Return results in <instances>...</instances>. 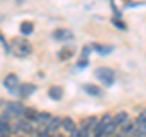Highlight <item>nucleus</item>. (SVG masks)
I'll use <instances>...</instances> for the list:
<instances>
[{
	"mask_svg": "<svg viewBox=\"0 0 146 137\" xmlns=\"http://www.w3.org/2000/svg\"><path fill=\"white\" fill-rule=\"evenodd\" d=\"M49 137H65L62 134H54L52 136H49Z\"/></svg>",
	"mask_w": 146,
	"mask_h": 137,
	"instance_id": "nucleus-30",
	"label": "nucleus"
},
{
	"mask_svg": "<svg viewBox=\"0 0 146 137\" xmlns=\"http://www.w3.org/2000/svg\"><path fill=\"white\" fill-rule=\"evenodd\" d=\"M128 118H129V115H128V113L125 111L118 112L115 117H112V123L116 126H122L128 121Z\"/></svg>",
	"mask_w": 146,
	"mask_h": 137,
	"instance_id": "nucleus-10",
	"label": "nucleus"
},
{
	"mask_svg": "<svg viewBox=\"0 0 146 137\" xmlns=\"http://www.w3.org/2000/svg\"><path fill=\"white\" fill-rule=\"evenodd\" d=\"M48 95L54 101H60L63 96V89L61 86H51L48 91Z\"/></svg>",
	"mask_w": 146,
	"mask_h": 137,
	"instance_id": "nucleus-11",
	"label": "nucleus"
},
{
	"mask_svg": "<svg viewBox=\"0 0 146 137\" xmlns=\"http://www.w3.org/2000/svg\"><path fill=\"white\" fill-rule=\"evenodd\" d=\"M110 5H111V9H112V11L113 13H115V17L116 18H122V12L118 10V7L116 6V3H115V0H110Z\"/></svg>",
	"mask_w": 146,
	"mask_h": 137,
	"instance_id": "nucleus-24",
	"label": "nucleus"
},
{
	"mask_svg": "<svg viewBox=\"0 0 146 137\" xmlns=\"http://www.w3.org/2000/svg\"><path fill=\"white\" fill-rule=\"evenodd\" d=\"M141 5H146V3L145 1H139V3H134V1H128L125 5H124V7L125 9H128V7H138V6H141Z\"/></svg>",
	"mask_w": 146,
	"mask_h": 137,
	"instance_id": "nucleus-26",
	"label": "nucleus"
},
{
	"mask_svg": "<svg viewBox=\"0 0 146 137\" xmlns=\"http://www.w3.org/2000/svg\"><path fill=\"white\" fill-rule=\"evenodd\" d=\"M116 129H117V126L113 124V123H110V124H107L106 126L104 127V136H112V135H115Z\"/></svg>",
	"mask_w": 146,
	"mask_h": 137,
	"instance_id": "nucleus-21",
	"label": "nucleus"
},
{
	"mask_svg": "<svg viewBox=\"0 0 146 137\" xmlns=\"http://www.w3.org/2000/svg\"><path fill=\"white\" fill-rule=\"evenodd\" d=\"M17 129L20 130V131H22L25 135H32L34 132V127H33V125L31 124V121H28V120H21L20 123L17 124Z\"/></svg>",
	"mask_w": 146,
	"mask_h": 137,
	"instance_id": "nucleus-12",
	"label": "nucleus"
},
{
	"mask_svg": "<svg viewBox=\"0 0 146 137\" xmlns=\"http://www.w3.org/2000/svg\"><path fill=\"white\" fill-rule=\"evenodd\" d=\"M110 137H124L122 134H119V135H112V136H110Z\"/></svg>",
	"mask_w": 146,
	"mask_h": 137,
	"instance_id": "nucleus-31",
	"label": "nucleus"
},
{
	"mask_svg": "<svg viewBox=\"0 0 146 137\" xmlns=\"http://www.w3.org/2000/svg\"><path fill=\"white\" fill-rule=\"evenodd\" d=\"M25 111V106L22 104L21 102H17V101H11L6 104V108H5V112H4V117L5 120L7 121L9 119L11 118H18V117H22Z\"/></svg>",
	"mask_w": 146,
	"mask_h": 137,
	"instance_id": "nucleus-3",
	"label": "nucleus"
},
{
	"mask_svg": "<svg viewBox=\"0 0 146 137\" xmlns=\"http://www.w3.org/2000/svg\"><path fill=\"white\" fill-rule=\"evenodd\" d=\"M135 130V123H125L124 125H122V135L123 136H131L134 134Z\"/></svg>",
	"mask_w": 146,
	"mask_h": 137,
	"instance_id": "nucleus-18",
	"label": "nucleus"
},
{
	"mask_svg": "<svg viewBox=\"0 0 146 137\" xmlns=\"http://www.w3.org/2000/svg\"><path fill=\"white\" fill-rule=\"evenodd\" d=\"M36 90V86L34 84H31V83H25L20 86V89H18V94L20 96H22L23 98H27L32 96Z\"/></svg>",
	"mask_w": 146,
	"mask_h": 137,
	"instance_id": "nucleus-8",
	"label": "nucleus"
},
{
	"mask_svg": "<svg viewBox=\"0 0 146 137\" xmlns=\"http://www.w3.org/2000/svg\"><path fill=\"white\" fill-rule=\"evenodd\" d=\"M91 50L95 51L96 53L101 55V56H107V55L112 53L113 50H115V46L112 45H106V44H98V43H94L91 44Z\"/></svg>",
	"mask_w": 146,
	"mask_h": 137,
	"instance_id": "nucleus-6",
	"label": "nucleus"
},
{
	"mask_svg": "<svg viewBox=\"0 0 146 137\" xmlns=\"http://www.w3.org/2000/svg\"><path fill=\"white\" fill-rule=\"evenodd\" d=\"M82 89H83V91H84L86 95L93 96V97H100V96H102V95H104L102 89L100 88V86L95 85V84H90V83L83 84Z\"/></svg>",
	"mask_w": 146,
	"mask_h": 137,
	"instance_id": "nucleus-7",
	"label": "nucleus"
},
{
	"mask_svg": "<svg viewBox=\"0 0 146 137\" xmlns=\"http://www.w3.org/2000/svg\"><path fill=\"white\" fill-rule=\"evenodd\" d=\"M11 131V126L6 120H0V135H6Z\"/></svg>",
	"mask_w": 146,
	"mask_h": 137,
	"instance_id": "nucleus-22",
	"label": "nucleus"
},
{
	"mask_svg": "<svg viewBox=\"0 0 146 137\" xmlns=\"http://www.w3.org/2000/svg\"><path fill=\"white\" fill-rule=\"evenodd\" d=\"M34 137H36V136H35V135H34Z\"/></svg>",
	"mask_w": 146,
	"mask_h": 137,
	"instance_id": "nucleus-33",
	"label": "nucleus"
},
{
	"mask_svg": "<svg viewBox=\"0 0 146 137\" xmlns=\"http://www.w3.org/2000/svg\"><path fill=\"white\" fill-rule=\"evenodd\" d=\"M52 36H54L55 40H57V41H63V43L71 41V40L74 39V34L72 33V30L67 29V28H58L56 30H54Z\"/></svg>",
	"mask_w": 146,
	"mask_h": 137,
	"instance_id": "nucleus-5",
	"label": "nucleus"
},
{
	"mask_svg": "<svg viewBox=\"0 0 146 137\" xmlns=\"http://www.w3.org/2000/svg\"><path fill=\"white\" fill-rule=\"evenodd\" d=\"M34 134H35L36 137H49V136H50V131H49V129H48L46 125L40 124V125L34 130Z\"/></svg>",
	"mask_w": 146,
	"mask_h": 137,
	"instance_id": "nucleus-17",
	"label": "nucleus"
},
{
	"mask_svg": "<svg viewBox=\"0 0 146 137\" xmlns=\"http://www.w3.org/2000/svg\"><path fill=\"white\" fill-rule=\"evenodd\" d=\"M95 78L101 83L104 86L110 88L115 84V72L108 67H99L94 72Z\"/></svg>",
	"mask_w": 146,
	"mask_h": 137,
	"instance_id": "nucleus-2",
	"label": "nucleus"
},
{
	"mask_svg": "<svg viewBox=\"0 0 146 137\" xmlns=\"http://www.w3.org/2000/svg\"><path fill=\"white\" fill-rule=\"evenodd\" d=\"M18 81H20L18 80V76L16 74H13V73H10V74H7L5 76L3 84L11 95H16V94H18V89H20Z\"/></svg>",
	"mask_w": 146,
	"mask_h": 137,
	"instance_id": "nucleus-4",
	"label": "nucleus"
},
{
	"mask_svg": "<svg viewBox=\"0 0 146 137\" xmlns=\"http://www.w3.org/2000/svg\"><path fill=\"white\" fill-rule=\"evenodd\" d=\"M91 51H93V50H91V47H90V46H84V47H83V50H82V56H80V57H85V58H88V57H89V55L91 53Z\"/></svg>",
	"mask_w": 146,
	"mask_h": 137,
	"instance_id": "nucleus-27",
	"label": "nucleus"
},
{
	"mask_svg": "<svg viewBox=\"0 0 146 137\" xmlns=\"http://www.w3.org/2000/svg\"><path fill=\"white\" fill-rule=\"evenodd\" d=\"M61 127L65 131H67V132H73L76 129H77V125H76V123L73 121V119H71L70 117H65L62 119V123H61Z\"/></svg>",
	"mask_w": 146,
	"mask_h": 137,
	"instance_id": "nucleus-14",
	"label": "nucleus"
},
{
	"mask_svg": "<svg viewBox=\"0 0 146 137\" xmlns=\"http://www.w3.org/2000/svg\"><path fill=\"white\" fill-rule=\"evenodd\" d=\"M51 114L48 113V112H38V118H36V123H39V124H44L46 125L50 121L51 119Z\"/></svg>",
	"mask_w": 146,
	"mask_h": 137,
	"instance_id": "nucleus-19",
	"label": "nucleus"
},
{
	"mask_svg": "<svg viewBox=\"0 0 146 137\" xmlns=\"http://www.w3.org/2000/svg\"><path fill=\"white\" fill-rule=\"evenodd\" d=\"M20 30H21V33L23 35H29V34L33 33L34 24L32 23V22H29V21H23L21 23V26H20Z\"/></svg>",
	"mask_w": 146,
	"mask_h": 137,
	"instance_id": "nucleus-16",
	"label": "nucleus"
},
{
	"mask_svg": "<svg viewBox=\"0 0 146 137\" xmlns=\"http://www.w3.org/2000/svg\"><path fill=\"white\" fill-rule=\"evenodd\" d=\"M74 53H76L74 47L65 46V47H62V49L60 50V51H58L57 57L60 58L61 61H68L70 58H72L73 56H74Z\"/></svg>",
	"mask_w": 146,
	"mask_h": 137,
	"instance_id": "nucleus-9",
	"label": "nucleus"
},
{
	"mask_svg": "<svg viewBox=\"0 0 146 137\" xmlns=\"http://www.w3.org/2000/svg\"><path fill=\"white\" fill-rule=\"evenodd\" d=\"M111 23L115 26L117 29H119V30H125L127 29V24L124 23V21H122V18L113 17L112 20H111Z\"/></svg>",
	"mask_w": 146,
	"mask_h": 137,
	"instance_id": "nucleus-20",
	"label": "nucleus"
},
{
	"mask_svg": "<svg viewBox=\"0 0 146 137\" xmlns=\"http://www.w3.org/2000/svg\"><path fill=\"white\" fill-rule=\"evenodd\" d=\"M136 120H138V121H145L146 123V109H144V111L139 114V117H138V119H136Z\"/></svg>",
	"mask_w": 146,
	"mask_h": 137,
	"instance_id": "nucleus-28",
	"label": "nucleus"
},
{
	"mask_svg": "<svg viewBox=\"0 0 146 137\" xmlns=\"http://www.w3.org/2000/svg\"><path fill=\"white\" fill-rule=\"evenodd\" d=\"M110 123H112V115H111V114H108V113H106L105 115H102L101 120L99 121V124L101 125L102 127H105L107 124H110Z\"/></svg>",
	"mask_w": 146,
	"mask_h": 137,
	"instance_id": "nucleus-23",
	"label": "nucleus"
},
{
	"mask_svg": "<svg viewBox=\"0 0 146 137\" xmlns=\"http://www.w3.org/2000/svg\"><path fill=\"white\" fill-rule=\"evenodd\" d=\"M88 66H89V60L85 57H80L78 62H77V67H78L79 69H85Z\"/></svg>",
	"mask_w": 146,
	"mask_h": 137,
	"instance_id": "nucleus-25",
	"label": "nucleus"
},
{
	"mask_svg": "<svg viewBox=\"0 0 146 137\" xmlns=\"http://www.w3.org/2000/svg\"><path fill=\"white\" fill-rule=\"evenodd\" d=\"M61 123H62V119H61L60 117H54V118H51L50 121L46 124L48 129L50 131V134H55V132L60 129V127H61Z\"/></svg>",
	"mask_w": 146,
	"mask_h": 137,
	"instance_id": "nucleus-13",
	"label": "nucleus"
},
{
	"mask_svg": "<svg viewBox=\"0 0 146 137\" xmlns=\"http://www.w3.org/2000/svg\"><path fill=\"white\" fill-rule=\"evenodd\" d=\"M1 137H9L7 135H1Z\"/></svg>",
	"mask_w": 146,
	"mask_h": 137,
	"instance_id": "nucleus-32",
	"label": "nucleus"
},
{
	"mask_svg": "<svg viewBox=\"0 0 146 137\" xmlns=\"http://www.w3.org/2000/svg\"><path fill=\"white\" fill-rule=\"evenodd\" d=\"M22 115L25 117L26 120L28 121H36V118H38V112L35 111L34 108H31V107H25V111Z\"/></svg>",
	"mask_w": 146,
	"mask_h": 137,
	"instance_id": "nucleus-15",
	"label": "nucleus"
},
{
	"mask_svg": "<svg viewBox=\"0 0 146 137\" xmlns=\"http://www.w3.org/2000/svg\"><path fill=\"white\" fill-rule=\"evenodd\" d=\"M70 137H80V134H79V131H78V127H77V129L73 131V132H71Z\"/></svg>",
	"mask_w": 146,
	"mask_h": 137,
	"instance_id": "nucleus-29",
	"label": "nucleus"
},
{
	"mask_svg": "<svg viewBox=\"0 0 146 137\" xmlns=\"http://www.w3.org/2000/svg\"><path fill=\"white\" fill-rule=\"evenodd\" d=\"M10 50L12 55L17 58H25L32 52V44L25 38H15L11 41Z\"/></svg>",
	"mask_w": 146,
	"mask_h": 137,
	"instance_id": "nucleus-1",
	"label": "nucleus"
}]
</instances>
